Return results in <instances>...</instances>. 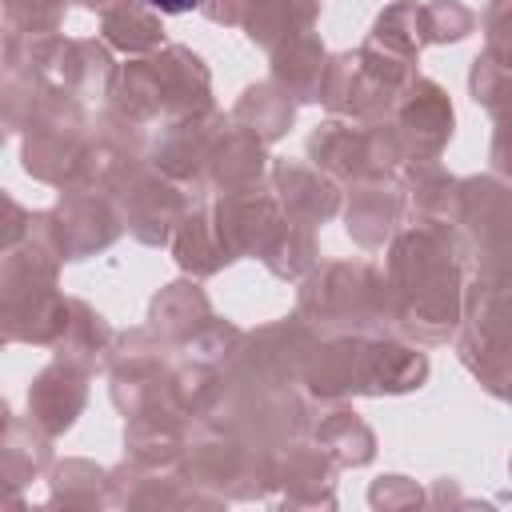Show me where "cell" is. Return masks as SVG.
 Masks as SVG:
<instances>
[{
    "mask_svg": "<svg viewBox=\"0 0 512 512\" xmlns=\"http://www.w3.org/2000/svg\"><path fill=\"white\" fill-rule=\"evenodd\" d=\"M152 8H160V12H188V8H196L200 0H148Z\"/></svg>",
    "mask_w": 512,
    "mask_h": 512,
    "instance_id": "obj_1",
    "label": "cell"
}]
</instances>
